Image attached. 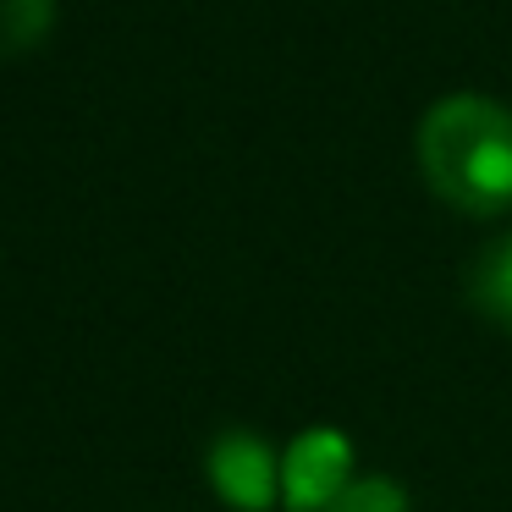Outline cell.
Here are the masks:
<instances>
[{
  "instance_id": "1",
  "label": "cell",
  "mask_w": 512,
  "mask_h": 512,
  "mask_svg": "<svg viewBox=\"0 0 512 512\" xmlns=\"http://www.w3.org/2000/svg\"><path fill=\"white\" fill-rule=\"evenodd\" d=\"M419 171L463 215L512 204V111L485 94H452L419 122Z\"/></svg>"
},
{
  "instance_id": "5",
  "label": "cell",
  "mask_w": 512,
  "mask_h": 512,
  "mask_svg": "<svg viewBox=\"0 0 512 512\" xmlns=\"http://www.w3.org/2000/svg\"><path fill=\"white\" fill-rule=\"evenodd\" d=\"M56 23V0H0V56H23Z\"/></svg>"
},
{
  "instance_id": "2",
  "label": "cell",
  "mask_w": 512,
  "mask_h": 512,
  "mask_svg": "<svg viewBox=\"0 0 512 512\" xmlns=\"http://www.w3.org/2000/svg\"><path fill=\"white\" fill-rule=\"evenodd\" d=\"M353 479V446L342 430H303L281 457V501L292 512H325Z\"/></svg>"
},
{
  "instance_id": "6",
  "label": "cell",
  "mask_w": 512,
  "mask_h": 512,
  "mask_svg": "<svg viewBox=\"0 0 512 512\" xmlns=\"http://www.w3.org/2000/svg\"><path fill=\"white\" fill-rule=\"evenodd\" d=\"M325 512H408V496H402L397 479L364 474V479H347L342 496H336Z\"/></svg>"
},
{
  "instance_id": "4",
  "label": "cell",
  "mask_w": 512,
  "mask_h": 512,
  "mask_svg": "<svg viewBox=\"0 0 512 512\" xmlns=\"http://www.w3.org/2000/svg\"><path fill=\"white\" fill-rule=\"evenodd\" d=\"M468 298L496 331L512 336V232L479 248L474 270H468Z\"/></svg>"
},
{
  "instance_id": "3",
  "label": "cell",
  "mask_w": 512,
  "mask_h": 512,
  "mask_svg": "<svg viewBox=\"0 0 512 512\" xmlns=\"http://www.w3.org/2000/svg\"><path fill=\"white\" fill-rule=\"evenodd\" d=\"M210 479H215V490H221L232 507L259 512V507H270V501H276L281 463H276V452H270L259 435L226 430L221 441L210 446Z\"/></svg>"
}]
</instances>
